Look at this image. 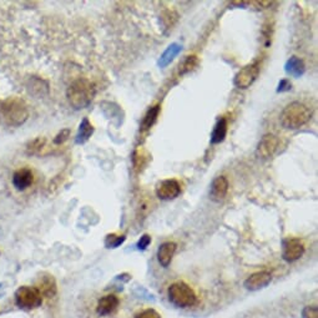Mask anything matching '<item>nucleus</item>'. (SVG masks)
I'll use <instances>...</instances> for the list:
<instances>
[{"label": "nucleus", "instance_id": "nucleus-1", "mask_svg": "<svg viewBox=\"0 0 318 318\" xmlns=\"http://www.w3.org/2000/svg\"><path fill=\"white\" fill-rule=\"evenodd\" d=\"M96 89L95 85L88 79H78L66 90V97L70 106L75 110H81L88 107L94 100Z\"/></svg>", "mask_w": 318, "mask_h": 318}, {"label": "nucleus", "instance_id": "nucleus-2", "mask_svg": "<svg viewBox=\"0 0 318 318\" xmlns=\"http://www.w3.org/2000/svg\"><path fill=\"white\" fill-rule=\"evenodd\" d=\"M311 117L312 111L307 105H304L303 102L293 101L286 105V107L282 110L279 121L284 129L297 130L306 125Z\"/></svg>", "mask_w": 318, "mask_h": 318}, {"label": "nucleus", "instance_id": "nucleus-3", "mask_svg": "<svg viewBox=\"0 0 318 318\" xmlns=\"http://www.w3.org/2000/svg\"><path fill=\"white\" fill-rule=\"evenodd\" d=\"M29 117L27 104L19 97H8L0 104V119L9 126H20Z\"/></svg>", "mask_w": 318, "mask_h": 318}, {"label": "nucleus", "instance_id": "nucleus-4", "mask_svg": "<svg viewBox=\"0 0 318 318\" xmlns=\"http://www.w3.org/2000/svg\"><path fill=\"white\" fill-rule=\"evenodd\" d=\"M169 299L179 308H187L196 303V294L194 289L185 282L173 283L168 289Z\"/></svg>", "mask_w": 318, "mask_h": 318}, {"label": "nucleus", "instance_id": "nucleus-5", "mask_svg": "<svg viewBox=\"0 0 318 318\" xmlns=\"http://www.w3.org/2000/svg\"><path fill=\"white\" fill-rule=\"evenodd\" d=\"M15 303L19 308L34 309L43 303V296L37 287L22 286L15 292Z\"/></svg>", "mask_w": 318, "mask_h": 318}, {"label": "nucleus", "instance_id": "nucleus-6", "mask_svg": "<svg viewBox=\"0 0 318 318\" xmlns=\"http://www.w3.org/2000/svg\"><path fill=\"white\" fill-rule=\"evenodd\" d=\"M258 74H260V64H258V61L248 64V65L243 66V68L236 74L235 79H233V84H235L236 88L238 89H247L255 83Z\"/></svg>", "mask_w": 318, "mask_h": 318}, {"label": "nucleus", "instance_id": "nucleus-7", "mask_svg": "<svg viewBox=\"0 0 318 318\" xmlns=\"http://www.w3.org/2000/svg\"><path fill=\"white\" fill-rule=\"evenodd\" d=\"M155 192L156 196L163 201H171L180 195L181 186L174 179H168V180H163L156 185Z\"/></svg>", "mask_w": 318, "mask_h": 318}, {"label": "nucleus", "instance_id": "nucleus-8", "mask_svg": "<svg viewBox=\"0 0 318 318\" xmlns=\"http://www.w3.org/2000/svg\"><path fill=\"white\" fill-rule=\"evenodd\" d=\"M279 141L273 134H266L261 138L256 147V156L261 160H268L276 153L278 148Z\"/></svg>", "mask_w": 318, "mask_h": 318}, {"label": "nucleus", "instance_id": "nucleus-9", "mask_svg": "<svg viewBox=\"0 0 318 318\" xmlns=\"http://www.w3.org/2000/svg\"><path fill=\"white\" fill-rule=\"evenodd\" d=\"M304 253V245L298 238H288L283 242V260L287 262H294L299 260Z\"/></svg>", "mask_w": 318, "mask_h": 318}, {"label": "nucleus", "instance_id": "nucleus-10", "mask_svg": "<svg viewBox=\"0 0 318 318\" xmlns=\"http://www.w3.org/2000/svg\"><path fill=\"white\" fill-rule=\"evenodd\" d=\"M13 186L18 190V191H25L27 189H29L30 186L34 182V174L30 169L23 168L19 170L15 171L13 174Z\"/></svg>", "mask_w": 318, "mask_h": 318}, {"label": "nucleus", "instance_id": "nucleus-11", "mask_svg": "<svg viewBox=\"0 0 318 318\" xmlns=\"http://www.w3.org/2000/svg\"><path fill=\"white\" fill-rule=\"evenodd\" d=\"M272 281V276L267 271H260L251 274L247 279L245 281V287L248 291H258L261 288H265L266 286L271 283Z\"/></svg>", "mask_w": 318, "mask_h": 318}, {"label": "nucleus", "instance_id": "nucleus-12", "mask_svg": "<svg viewBox=\"0 0 318 318\" xmlns=\"http://www.w3.org/2000/svg\"><path fill=\"white\" fill-rule=\"evenodd\" d=\"M228 192V181L225 176H217L211 184L210 190V197L212 201L220 202L226 197Z\"/></svg>", "mask_w": 318, "mask_h": 318}, {"label": "nucleus", "instance_id": "nucleus-13", "mask_svg": "<svg viewBox=\"0 0 318 318\" xmlns=\"http://www.w3.org/2000/svg\"><path fill=\"white\" fill-rule=\"evenodd\" d=\"M176 246L175 242H164L163 245H160L157 250V261L163 267H169L173 261L174 255L176 252Z\"/></svg>", "mask_w": 318, "mask_h": 318}, {"label": "nucleus", "instance_id": "nucleus-14", "mask_svg": "<svg viewBox=\"0 0 318 318\" xmlns=\"http://www.w3.org/2000/svg\"><path fill=\"white\" fill-rule=\"evenodd\" d=\"M117 306H119V298L115 294H107L100 299L96 311L100 316H107V314L112 313L117 308Z\"/></svg>", "mask_w": 318, "mask_h": 318}, {"label": "nucleus", "instance_id": "nucleus-15", "mask_svg": "<svg viewBox=\"0 0 318 318\" xmlns=\"http://www.w3.org/2000/svg\"><path fill=\"white\" fill-rule=\"evenodd\" d=\"M39 292L42 293V296L45 297H54L56 294V282L54 279L53 276L50 274H46V276L42 277L39 282Z\"/></svg>", "mask_w": 318, "mask_h": 318}, {"label": "nucleus", "instance_id": "nucleus-16", "mask_svg": "<svg viewBox=\"0 0 318 318\" xmlns=\"http://www.w3.org/2000/svg\"><path fill=\"white\" fill-rule=\"evenodd\" d=\"M284 68H286L287 74L294 76V78H299V76L304 73V70H306V69H304L303 61L299 58H297V56H292V58L286 63Z\"/></svg>", "mask_w": 318, "mask_h": 318}, {"label": "nucleus", "instance_id": "nucleus-17", "mask_svg": "<svg viewBox=\"0 0 318 318\" xmlns=\"http://www.w3.org/2000/svg\"><path fill=\"white\" fill-rule=\"evenodd\" d=\"M227 135V120L221 117L216 122L214 127V131L211 134V143H220L225 140Z\"/></svg>", "mask_w": 318, "mask_h": 318}, {"label": "nucleus", "instance_id": "nucleus-18", "mask_svg": "<svg viewBox=\"0 0 318 318\" xmlns=\"http://www.w3.org/2000/svg\"><path fill=\"white\" fill-rule=\"evenodd\" d=\"M158 114H160V105H155V106L150 107V109L146 111L142 121H141V130H142V131L150 130L151 127H152V125L156 122V120H157Z\"/></svg>", "mask_w": 318, "mask_h": 318}, {"label": "nucleus", "instance_id": "nucleus-19", "mask_svg": "<svg viewBox=\"0 0 318 318\" xmlns=\"http://www.w3.org/2000/svg\"><path fill=\"white\" fill-rule=\"evenodd\" d=\"M94 134V126L91 125V122L88 119H83L80 126H79L78 135H76L75 142L76 143H85L89 138L91 137V135Z\"/></svg>", "mask_w": 318, "mask_h": 318}, {"label": "nucleus", "instance_id": "nucleus-20", "mask_svg": "<svg viewBox=\"0 0 318 318\" xmlns=\"http://www.w3.org/2000/svg\"><path fill=\"white\" fill-rule=\"evenodd\" d=\"M180 50H181V46L179 44H173L169 46V48L166 49L165 53L163 54V56H161L160 61H158V65H160L161 68L168 65V64L170 63V61H173L174 58L180 53Z\"/></svg>", "mask_w": 318, "mask_h": 318}, {"label": "nucleus", "instance_id": "nucleus-21", "mask_svg": "<svg viewBox=\"0 0 318 318\" xmlns=\"http://www.w3.org/2000/svg\"><path fill=\"white\" fill-rule=\"evenodd\" d=\"M125 241V236H117L115 233L112 235H109L105 240V246L107 248H116L117 246H120L121 243H124Z\"/></svg>", "mask_w": 318, "mask_h": 318}, {"label": "nucleus", "instance_id": "nucleus-22", "mask_svg": "<svg viewBox=\"0 0 318 318\" xmlns=\"http://www.w3.org/2000/svg\"><path fill=\"white\" fill-rule=\"evenodd\" d=\"M197 58L195 55H191V56H187L186 60L182 63L181 65V69H180V74H186L189 73V71H191L192 69L195 68V66L197 65Z\"/></svg>", "mask_w": 318, "mask_h": 318}, {"label": "nucleus", "instance_id": "nucleus-23", "mask_svg": "<svg viewBox=\"0 0 318 318\" xmlns=\"http://www.w3.org/2000/svg\"><path fill=\"white\" fill-rule=\"evenodd\" d=\"M45 145V138L44 137H38L37 140L32 141V142L29 143V147H28V150L30 151L32 153H35V152H39L40 150H42L43 147H44Z\"/></svg>", "mask_w": 318, "mask_h": 318}, {"label": "nucleus", "instance_id": "nucleus-24", "mask_svg": "<svg viewBox=\"0 0 318 318\" xmlns=\"http://www.w3.org/2000/svg\"><path fill=\"white\" fill-rule=\"evenodd\" d=\"M303 318H318V308L316 306H307L302 311Z\"/></svg>", "mask_w": 318, "mask_h": 318}, {"label": "nucleus", "instance_id": "nucleus-25", "mask_svg": "<svg viewBox=\"0 0 318 318\" xmlns=\"http://www.w3.org/2000/svg\"><path fill=\"white\" fill-rule=\"evenodd\" d=\"M69 136H70V130L69 129L61 130V131L56 135V137L54 138V143H56V145H61V143L65 142V141L68 140Z\"/></svg>", "mask_w": 318, "mask_h": 318}, {"label": "nucleus", "instance_id": "nucleus-26", "mask_svg": "<svg viewBox=\"0 0 318 318\" xmlns=\"http://www.w3.org/2000/svg\"><path fill=\"white\" fill-rule=\"evenodd\" d=\"M135 318H161L160 314L155 311V309H145V311L137 313Z\"/></svg>", "mask_w": 318, "mask_h": 318}, {"label": "nucleus", "instance_id": "nucleus-27", "mask_svg": "<svg viewBox=\"0 0 318 318\" xmlns=\"http://www.w3.org/2000/svg\"><path fill=\"white\" fill-rule=\"evenodd\" d=\"M150 243H151V237H150V236L143 235L142 237H141L140 240H138L137 248H138V250L143 251V250H146V248L148 247V245H150Z\"/></svg>", "mask_w": 318, "mask_h": 318}, {"label": "nucleus", "instance_id": "nucleus-28", "mask_svg": "<svg viewBox=\"0 0 318 318\" xmlns=\"http://www.w3.org/2000/svg\"><path fill=\"white\" fill-rule=\"evenodd\" d=\"M292 89V84L289 83L287 79H283V80L279 81L278 84V89H277V91L278 92H282V91H288Z\"/></svg>", "mask_w": 318, "mask_h": 318}]
</instances>
